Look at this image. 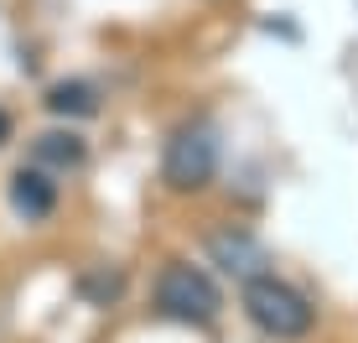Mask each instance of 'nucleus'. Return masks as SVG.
<instances>
[{
  "mask_svg": "<svg viewBox=\"0 0 358 343\" xmlns=\"http://www.w3.org/2000/svg\"><path fill=\"white\" fill-rule=\"evenodd\" d=\"M10 208H16V218H27V224L52 218V208H57V182H52V172H42V167H16V172H10Z\"/></svg>",
  "mask_w": 358,
  "mask_h": 343,
  "instance_id": "39448f33",
  "label": "nucleus"
},
{
  "mask_svg": "<svg viewBox=\"0 0 358 343\" xmlns=\"http://www.w3.org/2000/svg\"><path fill=\"white\" fill-rule=\"evenodd\" d=\"M156 317L166 323H182V328H213L218 312H224V291L218 281L203 271V265H187V260H166L162 276H156Z\"/></svg>",
  "mask_w": 358,
  "mask_h": 343,
  "instance_id": "f03ea898",
  "label": "nucleus"
},
{
  "mask_svg": "<svg viewBox=\"0 0 358 343\" xmlns=\"http://www.w3.org/2000/svg\"><path fill=\"white\" fill-rule=\"evenodd\" d=\"M218 177V130L213 120H182L166 136L162 151V182L171 192H203L208 182Z\"/></svg>",
  "mask_w": 358,
  "mask_h": 343,
  "instance_id": "7ed1b4c3",
  "label": "nucleus"
},
{
  "mask_svg": "<svg viewBox=\"0 0 358 343\" xmlns=\"http://www.w3.org/2000/svg\"><path fill=\"white\" fill-rule=\"evenodd\" d=\"M239 307H244V317H250L265 338H275V343L306 338V333H312V323H317V307L306 302V291H296L291 281H280L275 271L244 281Z\"/></svg>",
  "mask_w": 358,
  "mask_h": 343,
  "instance_id": "f257e3e1",
  "label": "nucleus"
},
{
  "mask_svg": "<svg viewBox=\"0 0 358 343\" xmlns=\"http://www.w3.org/2000/svg\"><path fill=\"white\" fill-rule=\"evenodd\" d=\"M10 130H16V120H10V109H0V146L10 141Z\"/></svg>",
  "mask_w": 358,
  "mask_h": 343,
  "instance_id": "1a4fd4ad",
  "label": "nucleus"
},
{
  "mask_svg": "<svg viewBox=\"0 0 358 343\" xmlns=\"http://www.w3.org/2000/svg\"><path fill=\"white\" fill-rule=\"evenodd\" d=\"M78 291L94 302V307H109V302H115L120 291H125V276H120V271H115V276H109V271H99V276H83V281H78Z\"/></svg>",
  "mask_w": 358,
  "mask_h": 343,
  "instance_id": "6e6552de",
  "label": "nucleus"
},
{
  "mask_svg": "<svg viewBox=\"0 0 358 343\" xmlns=\"http://www.w3.org/2000/svg\"><path fill=\"white\" fill-rule=\"evenodd\" d=\"M42 104L52 109L57 120H89V115H99V89H94L89 78H63V83L47 89Z\"/></svg>",
  "mask_w": 358,
  "mask_h": 343,
  "instance_id": "0eeeda50",
  "label": "nucleus"
},
{
  "mask_svg": "<svg viewBox=\"0 0 358 343\" xmlns=\"http://www.w3.org/2000/svg\"><path fill=\"white\" fill-rule=\"evenodd\" d=\"M208 255H213V265H224V271L239 276V281L265 276V265H270L265 244L255 234H244V229H218V234L208 239Z\"/></svg>",
  "mask_w": 358,
  "mask_h": 343,
  "instance_id": "20e7f679",
  "label": "nucleus"
},
{
  "mask_svg": "<svg viewBox=\"0 0 358 343\" xmlns=\"http://www.w3.org/2000/svg\"><path fill=\"white\" fill-rule=\"evenodd\" d=\"M31 156H36L42 172H73V167H83L89 146H83L78 130H47V136L31 141Z\"/></svg>",
  "mask_w": 358,
  "mask_h": 343,
  "instance_id": "423d86ee",
  "label": "nucleus"
}]
</instances>
